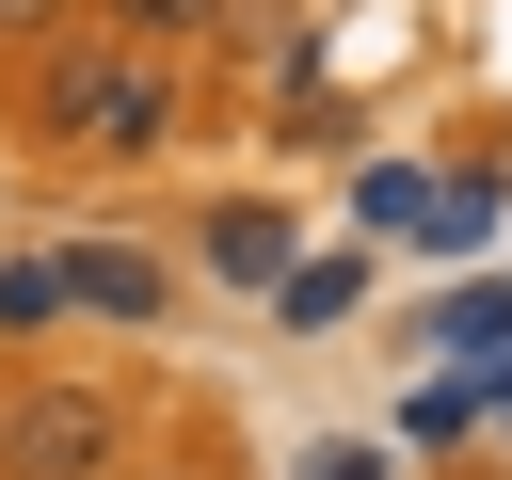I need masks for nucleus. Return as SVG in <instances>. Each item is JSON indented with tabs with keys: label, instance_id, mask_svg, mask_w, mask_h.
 <instances>
[{
	"label": "nucleus",
	"instance_id": "f257e3e1",
	"mask_svg": "<svg viewBox=\"0 0 512 480\" xmlns=\"http://www.w3.org/2000/svg\"><path fill=\"white\" fill-rule=\"evenodd\" d=\"M32 128H48L64 160H160V144H176V64H160V48H48Z\"/></svg>",
	"mask_w": 512,
	"mask_h": 480
},
{
	"label": "nucleus",
	"instance_id": "f03ea898",
	"mask_svg": "<svg viewBox=\"0 0 512 480\" xmlns=\"http://www.w3.org/2000/svg\"><path fill=\"white\" fill-rule=\"evenodd\" d=\"M128 416L112 384H0V480H112Z\"/></svg>",
	"mask_w": 512,
	"mask_h": 480
},
{
	"label": "nucleus",
	"instance_id": "7ed1b4c3",
	"mask_svg": "<svg viewBox=\"0 0 512 480\" xmlns=\"http://www.w3.org/2000/svg\"><path fill=\"white\" fill-rule=\"evenodd\" d=\"M96 16H112V48H192L224 0H96Z\"/></svg>",
	"mask_w": 512,
	"mask_h": 480
},
{
	"label": "nucleus",
	"instance_id": "20e7f679",
	"mask_svg": "<svg viewBox=\"0 0 512 480\" xmlns=\"http://www.w3.org/2000/svg\"><path fill=\"white\" fill-rule=\"evenodd\" d=\"M272 256H288V224H272V208H224V224H208V272H240V288H256Z\"/></svg>",
	"mask_w": 512,
	"mask_h": 480
},
{
	"label": "nucleus",
	"instance_id": "39448f33",
	"mask_svg": "<svg viewBox=\"0 0 512 480\" xmlns=\"http://www.w3.org/2000/svg\"><path fill=\"white\" fill-rule=\"evenodd\" d=\"M80 304H128V320H144V304H160V272H144V256H112V240H80Z\"/></svg>",
	"mask_w": 512,
	"mask_h": 480
},
{
	"label": "nucleus",
	"instance_id": "423d86ee",
	"mask_svg": "<svg viewBox=\"0 0 512 480\" xmlns=\"http://www.w3.org/2000/svg\"><path fill=\"white\" fill-rule=\"evenodd\" d=\"M64 32V0H0V48H48Z\"/></svg>",
	"mask_w": 512,
	"mask_h": 480
}]
</instances>
